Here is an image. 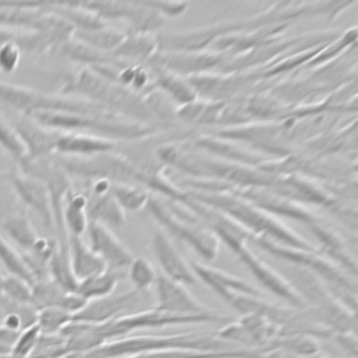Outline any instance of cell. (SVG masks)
Instances as JSON below:
<instances>
[{
	"label": "cell",
	"mask_w": 358,
	"mask_h": 358,
	"mask_svg": "<svg viewBox=\"0 0 358 358\" xmlns=\"http://www.w3.org/2000/svg\"><path fill=\"white\" fill-rule=\"evenodd\" d=\"M232 189L224 192H197L185 189V192L196 200L225 213L234 221L242 225L252 236L266 238L275 243L295 249L317 250L313 243L298 235L278 217L238 196L232 192Z\"/></svg>",
	"instance_id": "6da1fadb"
},
{
	"label": "cell",
	"mask_w": 358,
	"mask_h": 358,
	"mask_svg": "<svg viewBox=\"0 0 358 358\" xmlns=\"http://www.w3.org/2000/svg\"><path fill=\"white\" fill-rule=\"evenodd\" d=\"M145 207L166 234L169 232L185 241L200 257L207 262L217 257L220 241L200 224L197 217L187 207L173 200L164 203L152 196H150Z\"/></svg>",
	"instance_id": "7a4b0ae2"
},
{
	"label": "cell",
	"mask_w": 358,
	"mask_h": 358,
	"mask_svg": "<svg viewBox=\"0 0 358 358\" xmlns=\"http://www.w3.org/2000/svg\"><path fill=\"white\" fill-rule=\"evenodd\" d=\"M0 102L21 112L24 116H32L38 112H74L98 116L116 115L83 98L43 94L32 88L3 81H0Z\"/></svg>",
	"instance_id": "3957f363"
},
{
	"label": "cell",
	"mask_w": 358,
	"mask_h": 358,
	"mask_svg": "<svg viewBox=\"0 0 358 358\" xmlns=\"http://www.w3.org/2000/svg\"><path fill=\"white\" fill-rule=\"evenodd\" d=\"M178 203L187 207L200 221V224L210 231L220 242H224L234 253H239L243 248H246L248 241L252 239V235L236 221H234L229 215L225 213L201 203L187 194L183 189L182 196Z\"/></svg>",
	"instance_id": "277c9868"
},
{
	"label": "cell",
	"mask_w": 358,
	"mask_h": 358,
	"mask_svg": "<svg viewBox=\"0 0 358 358\" xmlns=\"http://www.w3.org/2000/svg\"><path fill=\"white\" fill-rule=\"evenodd\" d=\"M148 292L129 289L122 294H110L103 298L88 301L87 305L73 315L71 322L102 324L112 319L144 310L143 305L147 301Z\"/></svg>",
	"instance_id": "5b68a950"
},
{
	"label": "cell",
	"mask_w": 358,
	"mask_h": 358,
	"mask_svg": "<svg viewBox=\"0 0 358 358\" xmlns=\"http://www.w3.org/2000/svg\"><path fill=\"white\" fill-rule=\"evenodd\" d=\"M266 189L282 199H287L301 206L316 204L331 208L337 203H340L333 194L327 192L324 186H320L313 178L299 173L274 176V179Z\"/></svg>",
	"instance_id": "8992f818"
},
{
	"label": "cell",
	"mask_w": 358,
	"mask_h": 358,
	"mask_svg": "<svg viewBox=\"0 0 358 358\" xmlns=\"http://www.w3.org/2000/svg\"><path fill=\"white\" fill-rule=\"evenodd\" d=\"M238 259L248 267L255 280L268 292L282 299L294 309H303L306 305L296 289L291 285L285 275L271 267L267 262L260 259L252 249L248 246L238 253Z\"/></svg>",
	"instance_id": "52a82bcc"
},
{
	"label": "cell",
	"mask_w": 358,
	"mask_h": 358,
	"mask_svg": "<svg viewBox=\"0 0 358 358\" xmlns=\"http://www.w3.org/2000/svg\"><path fill=\"white\" fill-rule=\"evenodd\" d=\"M157 305L155 310L176 316H208L214 315L204 303H201L185 284L173 281L159 273L155 280Z\"/></svg>",
	"instance_id": "ba28073f"
},
{
	"label": "cell",
	"mask_w": 358,
	"mask_h": 358,
	"mask_svg": "<svg viewBox=\"0 0 358 358\" xmlns=\"http://www.w3.org/2000/svg\"><path fill=\"white\" fill-rule=\"evenodd\" d=\"M222 53L214 50L204 52H158L148 64L179 74L182 77H190L194 74L208 73L211 69H220L225 62Z\"/></svg>",
	"instance_id": "9c48e42d"
},
{
	"label": "cell",
	"mask_w": 358,
	"mask_h": 358,
	"mask_svg": "<svg viewBox=\"0 0 358 358\" xmlns=\"http://www.w3.org/2000/svg\"><path fill=\"white\" fill-rule=\"evenodd\" d=\"M91 250L105 263L108 270L124 273L134 259L131 250L115 235L109 227L90 221L87 227Z\"/></svg>",
	"instance_id": "30bf717a"
},
{
	"label": "cell",
	"mask_w": 358,
	"mask_h": 358,
	"mask_svg": "<svg viewBox=\"0 0 358 358\" xmlns=\"http://www.w3.org/2000/svg\"><path fill=\"white\" fill-rule=\"evenodd\" d=\"M151 246L164 275L185 285H193L197 282L189 262L183 257L162 228H157L154 231Z\"/></svg>",
	"instance_id": "8fae6325"
},
{
	"label": "cell",
	"mask_w": 358,
	"mask_h": 358,
	"mask_svg": "<svg viewBox=\"0 0 358 358\" xmlns=\"http://www.w3.org/2000/svg\"><path fill=\"white\" fill-rule=\"evenodd\" d=\"M232 192L275 217L284 215L287 218L301 221L305 225L319 220V217L315 213H312L309 208H306L305 206H301V204L292 203L287 199H282L266 187H248V189H235L234 187Z\"/></svg>",
	"instance_id": "7c38bea8"
},
{
	"label": "cell",
	"mask_w": 358,
	"mask_h": 358,
	"mask_svg": "<svg viewBox=\"0 0 358 358\" xmlns=\"http://www.w3.org/2000/svg\"><path fill=\"white\" fill-rule=\"evenodd\" d=\"M313 236L317 239L319 248L317 252L336 263L343 271H345L350 277L355 278L357 275V260L351 255L345 241L343 236L334 229L323 225L319 220L306 225Z\"/></svg>",
	"instance_id": "4fadbf2b"
},
{
	"label": "cell",
	"mask_w": 358,
	"mask_h": 358,
	"mask_svg": "<svg viewBox=\"0 0 358 358\" xmlns=\"http://www.w3.org/2000/svg\"><path fill=\"white\" fill-rule=\"evenodd\" d=\"M13 127L25 147V157L22 159L31 161L50 157L55 152L57 138L62 133L41 126L29 116H24Z\"/></svg>",
	"instance_id": "5bb4252c"
},
{
	"label": "cell",
	"mask_w": 358,
	"mask_h": 358,
	"mask_svg": "<svg viewBox=\"0 0 358 358\" xmlns=\"http://www.w3.org/2000/svg\"><path fill=\"white\" fill-rule=\"evenodd\" d=\"M197 148L204 150L208 152L211 157L214 155L218 159L238 164V165H245V166H252V168H259L262 164L274 159L268 158L260 152H256L250 148H243L242 145H238L235 141L221 138L217 136H200L194 141Z\"/></svg>",
	"instance_id": "9a60e30c"
},
{
	"label": "cell",
	"mask_w": 358,
	"mask_h": 358,
	"mask_svg": "<svg viewBox=\"0 0 358 358\" xmlns=\"http://www.w3.org/2000/svg\"><path fill=\"white\" fill-rule=\"evenodd\" d=\"M11 185L18 199L25 206L32 208L48 228L53 227L52 203L46 185L41 179L25 175L22 172L14 173L11 176Z\"/></svg>",
	"instance_id": "2e32d148"
},
{
	"label": "cell",
	"mask_w": 358,
	"mask_h": 358,
	"mask_svg": "<svg viewBox=\"0 0 358 358\" xmlns=\"http://www.w3.org/2000/svg\"><path fill=\"white\" fill-rule=\"evenodd\" d=\"M194 275L197 280H201L206 285H208L218 296L224 292H238V294H246L252 296L264 298V294L256 288L255 285L246 282L241 277L232 275L227 271H222L215 267H210L199 260H190L189 262Z\"/></svg>",
	"instance_id": "e0dca14e"
},
{
	"label": "cell",
	"mask_w": 358,
	"mask_h": 358,
	"mask_svg": "<svg viewBox=\"0 0 358 358\" xmlns=\"http://www.w3.org/2000/svg\"><path fill=\"white\" fill-rule=\"evenodd\" d=\"M116 143L87 133H60L55 152L64 157H94L99 154L113 152Z\"/></svg>",
	"instance_id": "ac0fdd59"
},
{
	"label": "cell",
	"mask_w": 358,
	"mask_h": 358,
	"mask_svg": "<svg viewBox=\"0 0 358 358\" xmlns=\"http://www.w3.org/2000/svg\"><path fill=\"white\" fill-rule=\"evenodd\" d=\"M67 243L71 270L77 281L106 270L105 263L91 250V248L84 242L83 236L67 235Z\"/></svg>",
	"instance_id": "d6986e66"
},
{
	"label": "cell",
	"mask_w": 358,
	"mask_h": 358,
	"mask_svg": "<svg viewBox=\"0 0 358 358\" xmlns=\"http://www.w3.org/2000/svg\"><path fill=\"white\" fill-rule=\"evenodd\" d=\"M159 52L157 35L133 34L126 32L120 45L113 50L116 59H124L130 62H150Z\"/></svg>",
	"instance_id": "ffe728a7"
},
{
	"label": "cell",
	"mask_w": 358,
	"mask_h": 358,
	"mask_svg": "<svg viewBox=\"0 0 358 358\" xmlns=\"http://www.w3.org/2000/svg\"><path fill=\"white\" fill-rule=\"evenodd\" d=\"M88 220L112 228H120L126 222V213L109 193L102 196L91 194L87 197Z\"/></svg>",
	"instance_id": "44dd1931"
},
{
	"label": "cell",
	"mask_w": 358,
	"mask_h": 358,
	"mask_svg": "<svg viewBox=\"0 0 358 358\" xmlns=\"http://www.w3.org/2000/svg\"><path fill=\"white\" fill-rule=\"evenodd\" d=\"M152 69L155 73L154 85L159 91L166 94L175 103H178L179 106H183L197 99V94L186 77L171 73L164 69H158V67H152Z\"/></svg>",
	"instance_id": "7402d4cb"
},
{
	"label": "cell",
	"mask_w": 358,
	"mask_h": 358,
	"mask_svg": "<svg viewBox=\"0 0 358 358\" xmlns=\"http://www.w3.org/2000/svg\"><path fill=\"white\" fill-rule=\"evenodd\" d=\"M256 348H234L225 351H190V350H159L140 352L124 358H259Z\"/></svg>",
	"instance_id": "603a6c76"
},
{
	"label": "cell",
	"mask_w": 358,
	"mask_h": 358,
	"mask_svg": "<svg viewBox=\"0 0 358 358\" xmlns=\"http://www.w3.org/2000/svg\"><path fill=\"white\" fill-rule=\"evenodd\" d=\"M88 222L87 196L73 192L71 189L67 193L63 204V225L67 235L83 236V234L87 232Z\"/></svg>",
	"instance_id": "cb8c5ba5"
},
{
	"label": "cell",
	"mask_w": 358,
	"mask_h": 358,
	"mask_svg": "<svg viewBox=\"0 0 358 358\" xmlns=\"http://www.w3.org/2000/svg\"><path fill=\"white\" fill-rule=\"evenodd\" d=\"M123 275H124V273L112 271V270L106 268L102 273L94 274L88 278H84V280L78 281L76 292L87 301L108 296V295L113 294L117 282L120 281V278Z\"/></svg>",
	"instance_id": "d4e9b609"
},
{
	"label": "cell",
	"mask_w": 358,
	"mask_h": 358,
	"mask_svg": "<svg viewBox=\"0 0 358 358\" xmlns=\"http://www.w3.org/2000/svg\"><path fill=\"white\" fill-rule=\"evenodd\" d=\"M48 275L64 291L74 292L77 288V278L73 274L70 256H69V243H59L49 260Z\"/></svg>",
	"instance_id": "484cf974"
},
{
	"label": "cell",
	"mask_w": 358,
	"mask_h": 358,
	"mask_svg": "<svg viewBox=\"0 0 358 358\" xmlns=\"http://www.w3.org/2000/svg\"><path fill=\"white\" fill-rule=\"evenodd\" d=\"M126 32L112 28V27H102L91 31H74L73 38L85 43L87 46L98 50V52H113L120 42L123 41Z\"/></svg>",
	"instance_id": "4316f807"
},
{
	"label": "cell",
	"mask_w": 358,
	"mask_h": 358,
	"mask_svg": "<svg viewBox=\"0 0 358 358\" xmlns=\"http://www.w3.org/2000/svg\"><path fill=\"white\" fill-rule=\"evenodd\" d=\"M1 228L18 246L25 250H29L39 238L31 220L25 213H14L8 215L1 222Z\"/></svg>",
	"instance_id": "83f0119b"
},
{
	"label": "cell",
	"mask_w": 358,
	"mask_h": 358,
	"mask_svg": "<svg viewBox=\"0 0 358 358\" xmlns=\"http://www.w3.org/2000/svg\"><path fill=\"white\" fill-rule=\"evenodd\" d=\"M67 292L69 291H64L49 277L38 280L31 287L29 305L36 312L45 308H60Z\"/></svg>",
	"instance_id": "f1b7e54d"
},
{
	"label": "cell",
	"mask_w": 358,
	"mask_h": 358,
	"mask_svg": "<svg viewBox=\"0 0 358 358\" xmlns=\"http://www.w3.org/2000/svg\"><path fill=\"white\" fill-rule=\"evenodd\" d=\"M357 42V28L352 27L334 38L331 42H329L313 59H310L303 67L306 69H313V67H320L323 64H327L338 57L343 56L345 50L350 48H354Z\"/></svg>",
	"instance_id": "f546056e"
},
{
	"label": "cell",
	"mask_w": 358,
	"mask_h": 358,
	"mask_svg": "<svg viewBox=\"0 0 358 358\" xmlns=\"http://www.w3.org/2000/svg\"><path fill=\"white\" fill-rule=\"evenodd\" d=\"M110 194L124 211H140L145 208L151 196L145 187L136 183H112Z\"/></svg>",
	"instance_id": "4dcf8cb0"
},
{
	"label": "cell",
	"mask_w": 358,
	"mask_h": 358,
	"mask_svg": "<svg viewBox=\"0 0 358 358\" xmlns=\"http://www.w3.org/2000/svg\"><path fill=\"white\" fill-rule=\"evenodd\" d=\"M0 262L4 264V267L8 270L11 275H15L28 284L34 285L35 278L24 259V255L20 253L17 249H14L10 243H7L0 236Z\"/></svg>",
	"instance_id": "1f68e13d"
},
{
	"label": "cell",
	"mask_w": 358,
	"mask_h": 358,
	"mask_svg": "<svg viewBox=\"0 0 358 358\" xmlns=\"http://www.w3.org/2000/svg\"><path fill=\"white\" fill-rule=\"evenodd\" d=\"M126 273L134 289L141 292H148L150 287L155 284L158 275L150 260L144 257H134L129 264Z\"/></svg>",
	"instance_id": "d6a6232c"
},
{
	"label": "cell",
	"mask_w": 358,
	"mask_h": 358,
	"mask_svg": "<svg viewBox=\"0 0 358 358\" xmlns=\"http://www.w3.org/2000/svg\"><path fill=\"white\" fill-rule=\"evenodd\" d=\"M71 322V315L60 308H45L36 312V324L41 334H59Z\"/></svg>",
	"instance_id": "836d02e7"
},
{
	"label": "cell",
	"mask_w": 358,
	"mask_h": 358,
	"mask_svg": "<svg viewBox=\"0 0 358 358\" xmlns=\"http://www.w3.org/2000/svg\"><path fill=\"white\" fill-rule=\"evenodd\" d=\"M31 284L27 281L15 277V275H7L0 278V298L7 296L8 299L17 302V303H29L31 298Z\"/></svg>",
	"instance_id": "e575fe53"
},
{
	"label": "cell",
	"mask_w": 358,
	"mask_h": 358,
	"mask_svg": "<svg viewBox=\"0 0 358 358\" xmlns=\"http://www.w3.org/2000/svg\"><path fill=\"white\" fill-rule=\"evenodd\" d=\"M39 336H41V331H39V327L36 323L27 326L20 333L17 340L14 341L11 357L13 358H28L32 354V351L39 340Z\"/></svg>",
	"instance_id": "d590c367"
},
{
	"label": "cell",
	"mask_w": 358,
	"mask_h": 358,
	"mask_svg": "<svg viewBox=\"0 0 358 358\" xmlns=\"http://www.w3.org/2000/svg\"><path fill=\"white\" fill-rule=\"evenodd\" d=\"M0 147L6 148L18 161L25 157V147L13 126L0 119Z\"/></svg>",
	"instance_id": "8d00e7d4"
},
{
	"label": "cell",
	"mask_w": 358,
	"mask_h": 358,
	"mask_svg": "<svg viewBox=\"0 0 358 358\" xmlns=\"http://www.w3.org/2000/svg\"><path fill=\"white\" fill-rule=\"evenodd\" d=\"M20 57L21 49L14 39L0 45V71L13 73L20 63Z\"/></svg>",
	"instance_id": "74e56055"
},
{
	"label": "cell",
	"mask_w": 358,
	"mask_h": 358,
	"mask_svg": "<svg viewBox=\"0 0 358 358\" xmlns=\"http://www.w3.org/2000/svg\"><path fill=\"white\" fill-rule=\"evenodd\" d=\"M330 340L348 357L357 358L358 345H357V336L352 333H331Z\"/></svg>",
	"instance_id": "f35d334b"
},
{
	"label": "cell",
	"mask_w": 358,
	"mask_h": 358,
	"mask_svg": "<svg viewBox=\"0 0 358 358\" xmlns=\"http://www.w3.org/2000/svg\"><path fill=\"white\" fill-rule=\"evenodd\" d=\"M150 3L165 18L182 15L189 7V3H185V1H150Z\"/></svg>",
	"instance_id": "ab89813d"
},
{
	"label": "cell",
	"mask_w": 358,
	"mask_h": 358,
	"mask_svg": "<svg viewBox=\"0 0 358 358\" xmlns=\"http://www.w3.org/2000/svg\"><path fill=\"white\" fill-rule=\"evenodd\" d=\"M17 32L13 31L11 28L8 27H0V45L8 42V41H13L15 38Z\"/></svg>",
	"instance_id": "60d3db41"
},
{
	"label": "cell",
	"mask_w": 358,
	"mask_h": 358,
	"mask_svg": "<svg viewBox=\"0 0 358 358\" xmlns=\"http://www.w3.org/2000/svg\"><path fill=\"white\" fill-rule=\"evenodd\" d=\"M308 358H331V357H327V355H323L322 352H317V354H315L312 357H308Z\"/></svg>",
	"instance_id": "b9f144b4"
}]
</instances>
